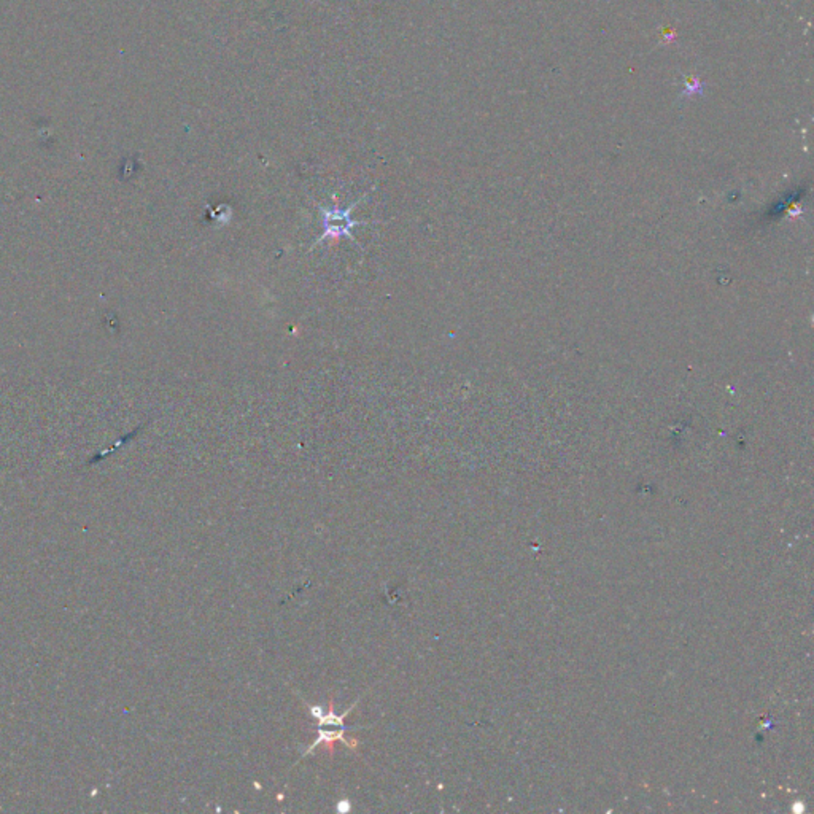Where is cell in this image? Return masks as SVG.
I'll return each mask as SVG.
<instances>
[{"label":"cell","mask_w":814,"mask_h":814,"mask_svg":"<svg viewBox=\"0 0 814 814\" xmlns=\"http://www.w3.org/2000/svg\"><path fill=\"white\" fill-rule=\"evenodd\" d=\"M348 810H350V803H348L347 800H342L339 803V805H337V811L344 813V811H348Z\"/></svg>","instance_id":"cell-2"},{"label":"cell","mask_w":814,"mask_h":814,"mask_svg":"<svg viewBox=\"0 0 814 814\" xmlns=\"http://www.w3.org/2000/svg\"><path fill=\"white\" fill-rule=\"evenodd\" d=\"M344 732H345V728L333 730V732H328V730H323L321 727H318V738L315 740L314 743L307 747V751L304 752L302 757L310 754V752H312L315 749V747H317L321 743H325L326 751H328L329 757H333L334 756V743H337V741H342V743H345L348 747H350L352 751H355L357 746H358V741L357 740H350V741L345 740L344 738Z\"/></svg>","instance_id":"cell-1"}]
</instances>
